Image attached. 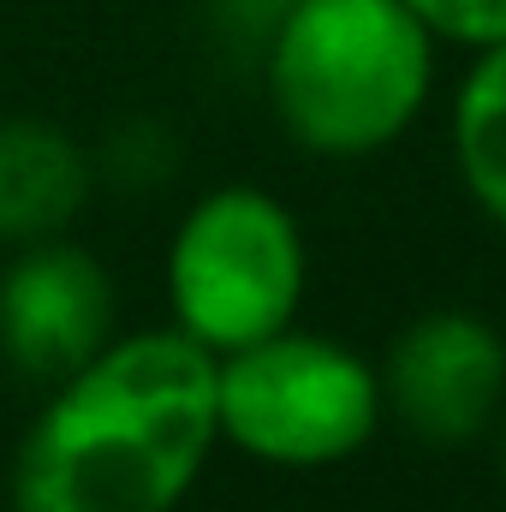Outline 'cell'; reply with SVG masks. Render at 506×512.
<instances>
[{
    "mask_svg": "<svg viewBox=\"0 0 506 512\" xmlns=\"http://www.w3.org/2000/svg\"><path fill=\"white\" fill-rule=\"evenodd\" d=\"M221 441L274 471H328L358 459L387 417L381 370L304 328H280L256 346L215 358Z\"/></svg>",
    "mask_w": 506,
    "mask_h": 512,
    "instance_id": "obj_3",
    "label": "cell"
},
{
    "mask_svg": "<svg viewBox=\"0 0 506 512\" xmlns=\"http://www.w3.org/2000/svg\"><path fill=\"white\" fill-rule=\"evenodd\" d=\"M173 161H179V149L161 120H131L102 149V173H114L120 185H161L173 173Z\"/></svg>",
    "mask_w": 506,
    "mask_h": 512,
    "instance_id": "obj_9",
    "label": "cell"
},
{
    "mask_svg": "<svg viewBox=\"0 0 506 512\" xmlns=\"http://www.w3.org/2000/svg\"><path fill=\"white\" fill-rule=\"evenodd\" d=\"M435 42L459 48H495L506 42V0H405Z\"/></svg>",
    "mask_w": 506,
    "mask_h": 512,
    "instance_id": "obj_10",
    "label": "cell"
},
{
    "mask_svg": "<svg viewBox=\"0 0 506 512\" xmlns=\"http://www.w3.org/2000/svg\"><path fill=\"white\" fill-rule=\"evenodd\" d=\"M453 167L471 203L506 233V42L477 48L453 96Z\"/></svg>",
    "mask_w": 506,
    "mask_h": 512,
    "instance_id": "obj_8",
    "label": "cell"
},
{
    "mask_svg": "<svg viewBox=\"0 0 506 512\" xmlns=\"http://www.w3.org/2000/svg\"><path fill=\"white\" fill-rule=\"evenodd\" d=\"M221 447L215 352L179 328L108 340L18 441L12 512H173Z\"/></svg>",
    "mask_w": 506,
    "mask_h": 512,
    "instance_id": "obj_1",
    "label": "cell"
},
{
    "mask_svg": "<svg viewBox=\"0 0 506 512\" xmlns=\"http://www.w3.org/2000/svg\"><path fill=\"white\" fill-rule=\"evenodd\" d=\"M256 66L286 137L358 161L399 143L429 108L435 36L405 0H292Z\"/></svg>",
    "mask_w": 506,
    "mask_h": 512,
    "instance_id": "obj_2",
    "label": "cell"
},
{
    "mask_svg": "<svg viewBox=\"0 0 506 512\" xmlns=\"http://www.w3.org/2000/svg\"><path fill=\"white\" fill-rule=\"evenodd\" d=\"M495 423H501V477H506V405H501V417H495Z\"/></svg>",
    "mask_w": 506,
    "mask_h": 512,
    "instance_id": "obj_12",
    "label": "cell"
},
{
    "mask_svg": "<svg viewBox=\"0 0 506 512\" xmlns=\"http://www.w3.org/2000/svg\"><path fill=\"white\" fill-rule=\"evenodd\" d=\"M114 340V280L84 245L36 239L0 268V358L36 387L66 382Z\"/></svg>",
    "mask_w": 506,
    "mask_h": 512,
    "instance_id": "obj_6",
    "label": "cell"
},
{
    "mask_svg": "<svg viewBox=\"0 0 506 512\" xmlns=\"http://www.w3.org/2000/svg\"><path fill=\"white\" fill-rule=\"evenodd\" d=\"M96 191V161L72 131L6 114L0 120V245L60 239Z\"/></svg>",
    "mask_w": 506,
    "mask_h": 512,
    "instance_id": "obj_7",
    "label": "cell"
},
{
    "mask_svg": "<svg viewBox=\"0 0 506 512\" xmlns=\"http://www.w3.org/2000/svg\"><path fill=\"white\" fill-rule=\"evenodd\" d=\"M310 256L298 215L262 185L209 191L167 245V304L173 328L197 346L239 352L298 322Z\"/></svg>",
    "mask_w": 506,
    "mask_h": 512,
    "instance_id": "obj_4",
    "label": "cell"
},
{
    "mask_svg": "<svg viewBox=\"0 0 506 512\" xmlns=\"http://www.w3.org/2000/svg\"><path fill=\"white\" fill-rule=\"evenodd\" d=\"M286 12H292V0H203V18H209L215 42L227 54H251V60H262V48L286 24Z\"/></svg>",
    "mask_w": 506,
    "mask_h": 512,
    "instance_id": "obj_11",
    "label": "cell"
},
{
    "mask_svg": "<svg viewBox=\"0 0 506 512\" xmlns=\"http://www.w3.org/2000/svg\"><path fill=\"white\" fill-rule=\"evenodd\" d=\"M387 411L423 447H471L506 405V340L477 310H423L381 364Z\"/></svg>",
    "mask_w": 506,
    "mask_h": 512,
    "instance_id": "obj_5",
    "label": "cell"
}]
</instances>
